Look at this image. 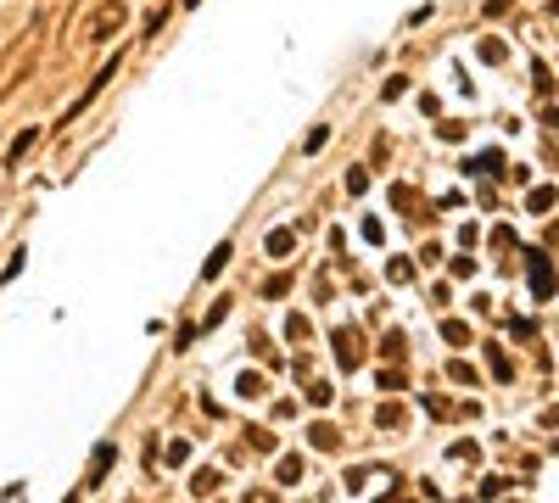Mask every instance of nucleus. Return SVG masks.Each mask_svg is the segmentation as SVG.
<instances>
[{
    "label": "nucleus",
    "instance_id": "nucleus-1",
    "mask_svg": "<svg viewBox=\"0 0 559 503\" xmlns=\"http://www.w3.org/2000/svg\"><path fill=\"white\" fill-rule=\"evenodd\" d=\"M39 140V135H34V129H23V135H17V140H11V162H23V151H28V145Z\"/></svg>",
    "mask_w": 559,
    "mask_h": 503
},
{
    "label": "nucleus",
    "instance_id": "nucleus-2",
    "mask_svg": "<svg viewBox=\"0 0 559 503\" xmlns=\"http://www.w3.org/2000/svg\"><path fill=\"white\" fill-rule=\"evenodd\" d=\"M269 252H274V257L291 252V229H274V235H269Z\"/></svg>",
    "mask_w": 559,
    "mask_h": 503
},
{
    "label": "nucleus",
    "instance_id": "nucleus-3",
    "mask_svg": "<svg viewBox=\"0 0 559 503\" xmlns=\"http://www.w3.org/2000/svg\"><path fill=\"white\" fill-rule=\"evenodd\" d=\"M224 263H230V246H219V252H213V257H207V269H202V274H207V280H213V274H219V269H224Z\"/></svg>",
    "mask_w": 559,
    "mask_h": 503
}]
</instances>
